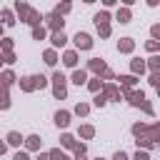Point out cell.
<instances>
[{"label": "cell", "instance_id": "1", "mask_svg": "<svg viewBox=\"0 0 160 160\" xmlns=\"http://www.w3.org/2000/svg\"><path fill=\"white\" fill-rule=\"evenodd\" d=\"M15 12H18V18H20V22H25V25H30V28H40L42 25V20H45V15H40V10H35L30 2H25V0H15Z\"/></svg>", "mask_w": 160, "mask_h": 160}, {"label": "cell", "instance_id": "2", "mask_svg": "<svg viewBox=\"0 0 160 160\" xmlns=\"http://www.w3.org/2000/svg\"><path fill=\"white\" fill-rule=\"evenodd\" d=\"M50 82H52V95H55L58 100H65V98H68V78H65L60 70H55L52 78H50Z\"/></svg>", "mask_w": 160, "mask_h": 160}, {"label": "cell", "instance_id": "3", "mask_svg": "<svg viewBox=\"0 0 160 160\" xmlns=\"http://www.w3.org/2000/svg\"><path fill=\"white\" fill-rule=\"evenodd\" d=\"M85 70H88V72H95V78H102V75H105L110 68H108V62H105L102 58H90Z\"/></svg>", "mask_w": 160, "mask_h": 160}, {"label": "cell", "instance_id": "4", "mask_svg": "<svg viewBox=\"0 0 160 160\" xmlns=\"http://www.w3.org/2000/svg\"><path fill=\"white\" fill-rule=\"evenodd\" d=\"M120 90H122V88H120ZM122 95H125V100H128L132 108H142V105L148 102V100H145V92L138 90V88H135V90H122Z\"/></svg>", "mask_w": 160, "mask_h": 160}, {"label": "cell", "instance_id": "5", "mask_svg": "<svg viewBox=\"0 0 160 160\" xmlns=\"http://www.w3.org/2000/svg\"><path fill=\"white\" fill-rule=\"evenodd\" d=\"M45 28L50 30V32H65L62 28H65V20L60 18V15H55V12H48L45 15Z\"/></svg>", "mask_w": 160, "mask_h": 160}, {"label": "cell", "instance_id": "6", "mask_svg": "<svg viewBox=\"0 0 160 160\" xmlns=\"http://www.w3.org/2000/svg\"><path fill=\"white\" fill-rule=\"evenodd\" d=\"M72 45H75L78 52H80V50H90V48H92V38H90L88 32H80V30H78V32L72 35Z\"/></svg>", "mask_w": 160, "mask_h": 160}, {"label": "cell", "instance_id": "7", "mask_svg": "<svg viewBox=\"0 0 160 160\" xmlns=\"http://www.w3.org/2000/svg\"><path fill=\"white\" fill-rule=\"evenodd\" d=\"M102 92L108 95V100H115V102L125 100V95H122V90H120V85H118V82H105Z\"/></svg>", "mask_w": 160, "mask_h": 160}, {"label": "cell", "instance_id": "8", "mask_svg": "<svg viewBox=\"0 0 160 160\" xmlns=\"http://www.w3.org/2000/svg\"><path fill=\"white\" fill-rule=\"evenodd\" d=\"M148 72V60H140V58H132L130 60V75H145Z\"/></svg>", "mask_w": 160, "mask_h": 160}, {"label": "cell", "instance_id": "9", "mask_svg": "<svg viewBox=\"0 0 160 160\" xmlns=\"http://www.w3.org/2000/svg\"><path fill=\"white\" fill-rule=\"evenodd\" d=\"M52 120H55V125H58V128H62V130H65V128L70 125V120H72V112H70V110H58V112L52 115Z\"/></svg>", "mask_w": 160, "mask_h": 160}, {"label": "cell", "instance_id": "10", "mask_svg": "<svg viewBox=\"0 0 160 160\" xmlns=\"http://www.w3.org/2000/svg\"><path fill=\"white\" fill-rule=\"evenodd\" d=\"M18 85H20L22 92H32V90H38V80H35V75H22Z\"/></svg>", "mask_w": 160, "mask_h": 160}, {"label": "cell", "instance_id": "11", "mask_svg": "<svg viewBox=\"0 0 160 160\" xmlns=\"http://www.w3.org/2000/svg\"><path fill=\"white\" fill-rule=\"evenodd\" d=\"M62 65H65V68H72V70H78V50H75V48L62 52Z\"/></svg>", "mask_w": 160, "mask_h": 160}, {"label": "cell", "instance_id": "12", "mask_svg": "<svg viewBox=\"0 0 160 160\" xmlns=\"http://www.w3.org/2000/svg\"><path fill=\"white\" fill-rule=\"evenodd\" d=\"M115 20H118L120 25H128V22L132 20V10H130V8H125V5H120V8H118V12H115Z\"/></svg>", "mask_w": 160, "mask_h": 160}, {"label": "cell", "instance_id": "13", "mask_svg": "<svg viewBox=\"0 0 160 160\" xmlns=\"http://www.w3.org/2000/svg\"><path fill=\"white\" fill-rule=\"evenodd\" d=\"M132 50H135V40H132V38H120V40H118V52L130 55Z\"/></svg>", "mask_w": 160, "mask_h": 160}, {"label": "cell", "instance_id": "14", "mask_svg": "<svg viewBox=\"0 0 160 160\" xmlns=\"http://www.w3.org/2000/svg\"><path fill=\"white\" fill-rule=\"evenodd\" d=\"M118 85H120L122 90H135L138 78H135V75H118Z\"/></svg>", "mask_w": 160, "mask_h": 160}, {"label": "cell", "instance_id": "15", "mask_svg": "<svg viewBox=\"0 0 160 160\" xmlns=\"http://www.w3.org/2000/svg\"><path fill=\"white\" fill-rule=\"evenodd\" d=\"M22 145H25V150H28V152H38V150H40V145H42V140H40V135H28Z\"/></svg>", "mask_w": 160, "mask_h": 160}, {"label": "cell", "instance_id": "16", "mask_svg": "<svg viewBox=\"0 0 160 160\" xmlns=\"http://www.w3.org/2000/svg\"><path fill=\"white\" fill-rule=\"evenodd\" d=\"M60 145H62L65 150H72V152H75L80 142L75 140V135H70V132H62V135H60Z\"/></svg>", "mask_w": 160, "mask_h": 160}, {"label": "cell", "instance_id": "17", "mask_svg": "<svg viewBox=\"0 0 160 160\" xmlns=\"http://www.w3.org/2000/svg\"><path fill=\"white\" fill-rule=\"evenodd\" d=\"M70 82H75L78 88H80V85H88V82H90V80H88V70H82V68H80V70H72Z\"/></svg>", "mask_w": 160, "mask_h": 160}, {"label": "cell", "instance_id": "18", "mask_svg": "<svg viewBox=\"0 0 160 160\" xmlns=\"http://www.w3.org/2000/svg\"><path fill=\"white\" fill-rule=\"evenodd\" d=\"M5 142H8V148H20V142H25V138H22L18 130H10V132L5 135Z\"/></svg>", "mask_w": 160, "mask_h": 160}, {"label": "cell", "instance_id": "19", "mask_svg": "<svg viewBox=\"0 0 160 160\" xmlns=\"http://www.w3.org/2000/svg\"><path fill=\"white\" fill-rule=\"evenodd\" d=\"M78 138H82V140H92V138H95V125H90V122L80 125V128H78Z\"/></svg>", "mask_w": 160, "mask_h": 160}, {"label": "cell", "instance_id": "20", "mask_svg": "<svg viewBox=\"0 0 160 160\" xmlns=\"http://www.w3.org/2000/svg\"><path fill=\"white\" fill-rule=\"evenodd\" d=\"M50 42H52L55 50H58V48H65V45H68V35H65V32H50Z\"/></svg>", "mask_w": 160, "mask_h": 160}, {"label": "cell", "instance_id": "21", "mask_svg": "<svg viewBox=\"0 0 160 160\" xmlns=\"http://www.w3.org/2000/svg\"><path fill=\"white\" fill-rule=\"evenodd\" d=\"M42 60H45V65L55 68V65H58V60H60V58H58V50H55V48H48V50L42 52Z\"/></svg>", "mask_w": 160, "mask_h": 160}, {"label": "cell", "instance_id": "22", "mask_svg": "<svg viewBox=\"0 0 160 160\" xmlns=\"http://www.w3.org/2000/svg\"><path fill=\"white\" fill-rule=\"evenodd\" d=\"M0 80H2V85L5 88H10V85H15V82H20V78H15V72L8 68V70H2V75H0Z\"/></svg>", "mask_w": 160, "mask_h": 160}, {"label": "cell", "instance_id": "23", "mask_svg": "<svg viewBox=\"0 0 160 160\" xmlns=\"http://www.w3.org/2000/svg\"><path fill=\"white\" fill-rule=\"evenodd\" d=\"M0 18H2V25H8V28L15 25V12H12L10 8H2V10H0Z\"/></svg>", "mask_w": 160, "mask_h": 160}, {"label": "cell", "instance_id": "24", "mask_svg": "<svg viewBox=\"0 0 160 160\" xmlns=\"http://www.w3.org/2000/svg\"><path fill=\"white\" fill-rule=\"evenodd\" d=\"M92 20H95V25H110V20H112V18H110V12H108V10H100V12H95V18H92Z\"/></svg>", "mask_w": 160, "mask_h": 160}, {"label": "cell", "instance_id": "25", "mask_svg": "<svg viewBox=\"0 0 160 160\" xmlns=\"http://www.w3.org/2000/svg\"><path fill=\"white\" fill-rule=\"evenodd\" d=\"M102 88H105V82H102L100 78H92V80L88 82V90H90L92 95H98V92H102Z\"/></svg>", "mask_w": 160, "mask_h": 160}, {"label": "cell", "instance_id": "26", "mask_svg": "<svg viewBox=\"0 0 160 160\" xmlns=\"http://www.w3.org/2000/svg\"><path fill=\"white\" fill-rule=\"evenodd\" d=\"M70 10H72V5H70V2H60V5H55V8H52V12H55V15H60V18H62V15H68Z\"/></svg>", "mask_w": 160, "mask_h": 160}, {"label": "cell", "instance_id": "27", "mask_svg": "<svg viewBox=\"0 0 160 160\" xmlns=\"http://www.w3.org/2000/svg\"><path fill=\"white\" fill-rule=\"evenodd\" d=\"M148 70H150V72H160V55L148 58Z\"/></svg>", "mask_w": 160, "mask_h": 160}, {"label": "cell", "instance_id": "28", "mask_svg": "<svg viewBox=\"0 0 160 160\" xmlns=\"http://www.w3.org/2000/svg\"><path fill=\"white\" fill-rule=\"evenodd\" d=\"M48 38V28L40 25V28H32V40H45Z\"/></svg>", "mask_w": 160, "mask_h": 160}, {"label": "cell", "instance_id": "29", "mask_svg": "<svg viewBox=\"0 0 160 160\" xmlns=\"http://www.w3.org/2000/svg\"><path fill=\"white\" fill-rule=\"evenodd\" d=\"M108 102H110V100H108V95H105V92H98V95L92 98V105H95V108H105Z\"/></svg>", "mask_w": 160, "mask_h": 160}, {"label": "cell", "instance_id": "30", "mask_svg": "<svg viewBox=\"0 0 160 160\" xmlns=\"http://www.w3.org/2000/svg\"><path fill=\"white\" fill-rule=\"evenodd\" d=\"M88 112H90V105H88V102H78V105H75V115L88 118Z\"/></svg>", "mask_w": 160, "mask_h": 160}, {"label": "cell", "instance_id": "31", "mask_svg": "<svg viewBox=\"0 0 160 160\" xmlns=\"http://www.w3.org/2000/svg\"><path fill=\"white\" fill-rule=\"evenodd\" d=\"M12 45H15V42H12V38H2V40H0V48H2V55H5V52H12Z\"/></svg>", "mask_w": 160, "mask_h": 160}, {"label": "cell", "instance_id": "32", "mask_svg": "<svg viewBox=\"0 0 160 160\" xmlns=\"http://www.w3.org/2000/svg\"><path fill=\"white\" fill-rule=\"evenodd\" d=\"M10 102H12V100H10V90L2 85V102H0V108H2V110H8V108H10Z\"/></svg>", "mask_w": 160, "mask_h": 160}, {"label": "cell", "instance_id": "33", "mask_svg": "<svg viewBox=\"0 0 160 160\" xmlns=\"http://www.w3.org/2000/svg\"><path fill=\"white\" fill-rule=\"evenodd\" d=\"M50 152V160H68V155L60 150V148H52V150H48Z\"/></svg>", "mask_w": 160, "mask_h": 160}, {"label": "cell", "instance_id": "34", "mask_svg": "<svg viewBox=\"0 0 160 160\" xmlns=\"http://www.w3.org/2000/svg\"><path fill=\"white\" fill-rule=\"evenodd\" d=\"M95 28H98V35H100L102 40H105V38H110V32H112V28H110V25H95Z\"/></svg>", "mask_w": 160, "mask_h": 160}, {"label": "cell", "instance_id": "35", "mask_svg": "<svg viewBox=\"0 0 160 160\" xmlns=\"http://www.w3.org/2000/svg\"><path fill=\"white\" fill-rule=\"evenodd\" d=\"M150 38L160 42V22H152V25H150Z\"/></svg>", "mask_w": 160, "mask_h": 160}, {"label": "cell", "instance_id": "36", "mask_svg": "<svg viewBox=\"0 0 160 160\" xmlns=\"http://www.w3.org/2000/svg\"><path fill=\"white\" fill-rule=\"evenodd\" d=\"M145 50H148V52H158V50H160V42H158V40H148V42H145Z\"/></svg>", "mask_w": 160, "mask_h": 160}, {"label": "cell", "instance_id": "37", "mask_svg": "<svg viewBox=\"0 0 160 160\" xmlns=\"http://www.w3.org/2000/svg\"><path fill=\"white\" fill-rule=\"evenodd\" d=\"M35 80H38V90H42V88H48V82H50V80H48L45 75H35Z\"/></svg>", "mask_w": 160, "mask_h": 160}, {"label": "cell", "instance_id": "38", "mask_svg": "<svg viewBox=\"0 0 160 160\" xmlns=\"http://www.w3.org/2000/svg\"><path fill=\"white\" fill-rule=\"evenodd\" d=\"M148 82H150L152 88H158V85H160V72H150V78H148Z\"/></svg>", "mask_w": 160, "mask_h": 160}, {"label": "cell", "instance_id": "39", "mask_svg": "<svg viewBox=\"0 0 160 160\" xmlns=\"http://www.w3.org/2000/svg\"><path fill=\"white\" fill-rule=\"evenodd\" d=\"M132 160H150V152H148V150H138V152L132 155Z\"/></svg>", "mask_w": 160, "mask_h": 160}, {"label": "cell", "instance_id": "40", "mask_svg": "<svg viewBox=\"0 0 160 160\" xmlns=\"http://www.w3.org/2000/svg\"><path fill=\"white\" fill-rule=\"evenodd\" d=\"M15 60H18V58H15V52H5V55H2V62H5V65H12Z\"/></svg>", "mask_w": 160, "mask_h": 160}, {"label": "cell", "instance_id": "41", "mask_svg": "<svg viewBox=\"0 0 160 160\" xmlns=\"http://www.w3.org/2000/svg\"><path fill=\"white\" fill-rule=\"evenodd\" d=\"M12 160H30V155H28V150H18L12 155Z\"/></svg>", "mask_w": 160, "mask_h": 160}, {"label": "cell", "instance_id": "42", "mask_svg": "<svg viewBox=\"0 0 160 160\" xmlns=\"http://www.w3.org/2000/svg\"><path fill=\"white\" fill-rule=\"evenodd\" d=\"M110 160H130V158H128V152H122V150H118V152H115V155H112Z\"/></svg>", "mask_w": 160, "mask_h": 160}, {"label": "cell", "instance_id": "43", "mask_svg": "<svg viewBox=\"0 0 160 160\" xmlns=\"http://www.w3.org/2000/svg\"><path fill=\"white\" fill-rule=\"evenodd\" d=\"M102 5H105V8H115V5H118V0H102Z\"/></svg>", "mask_w": 160, "mask_h": 160}, {"label": "cell", "instance_id": "44", "mask_svg": "<svg viewBox=\"0 0 160 160\" xmlns=\"http://www.w3.org/2000/svg\"><path fill=\"white\" fill-rule=\"evenodd\" d=\"M35 160H50V152H38V158Z\"/></svg>", "mask_w": 160, "mask_h": 160}, {"label": "cell", "instance_id": "45", "mask_svg": "<svg viewBox=\"0 0 160 160\" xmlns=\"http://www.w3.org/2000/svg\"><path fill=\"white\" fill-rule=\"evenodd\" d=\"M72 160H88V158H85V155H75Z\"/></svg>", "mask_w": 160, "mask_h": 160}, {"label": "cell", "instance_id": "46", "mask_svg": "<svg viewBox=\"0 0 160 160\" xmlns=\"http://www.w3.org/2000/svg\"><path fill=\"white\" fill-rule=\"evenodd\" d=\"M155 92H158V95H160V85H158V88H155Z\"/></svg>", "mask_w": 160, "mask_h": 160}, {"label": "cell", "instance_id": "47", "mask_svg": "<svg viewBox=\"0 0 160 160\" xmlns=\"http://www.w3.org/2000/svg\"><path fill=\"white\" fill-rule=\"evenodd\" d=\"M98 160H105V158H98Z\"/></svg>", "mask_w": 160, "mask_h": 160}, {"label": "cell", "instance_id": "48", "mask_svg": "<svg viewBox=\"0 0 160 160\" xmlns=\"http://www.w3.org/2000/svg\"><path fill=\"white\" fill-rule=\"evenodd\" d=\"M68 160H70V158H68Z\"/></svg>", "mask_w": 160, "mask_h": 160}]
</instances>
